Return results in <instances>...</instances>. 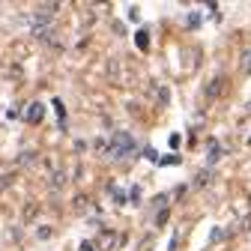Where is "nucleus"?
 Here are the masks:
<instances>
[{"mask_svg":"<svg viewBox=\"0 0 251 251\" xmlns=\"http://www.w3.org/2000/svg\"><path fill=\"white\" fill-rule=\"evenodd\" d=\"M39 120H42V105L33 102V105H30V111H27V123H39Z\"/></svg>","mask_w":251,"mask_h":251,"instance_id":"1","label":"nucleus"},{"mask_svg":"<svg viewBox=\"0 0 251 251\" xmlns=\"http://www.w3.org/2000/svg\"><path fill=\"white\" fill-rule=\"evenodd\" d=\"M218 90H222V75H215L212 84L206 87V99H215V96H218Z\"/></svg>","mask_w":251,"mask_h":251,"instance_id":"2","label":"nucleus"}]
</instances>
